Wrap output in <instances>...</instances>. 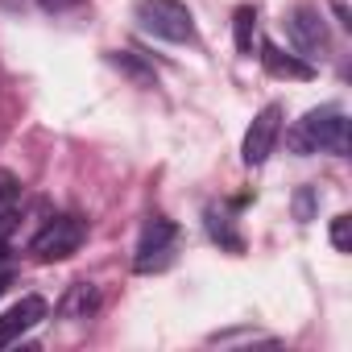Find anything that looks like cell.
<instances>
[{"instance_id": "cell-1", "label": "cell", "mask_w": 352, "mask_h": 352, "mask_svg": "<svg viewBox=\"0 0 352 352\" xmlns=\"http://www.w3.org/2000/svg\"><path fill=\"white\" fill-rule=\"evenodd\" d=\"M290 145L298 149V153H319V149H327V153H348V116L340 112V108H315V112H307L294 129H290Z\"/></svg>"}, {"instance_id": "cell-2", "label": "cell", "mask_w": 352, "mask_h": 352, "mask_svg": "<svg viewBox=\"0 0 352 352\" xmlns=\"http://www.w3.org/2000/svg\"><path fill=\"white\" fill-rule=\"evenodd\" d=\"M137 25L162 42H191L195 38V17L183 0H141Z\"/></svg>"}, {"instance_id": "cell-3", "label": "cell", "mask_w": 352, "mask_h": 352, "mask_svg": "<svg viewBox=\"0 0 352 352\" xmlns=\"http://www.w3.org/2000/svg\"><path fill=\"white\" fill-rule=\"evenodd\" d=\"M83 236H87V224H83V216H75V212H63V216L46 220V224L34 232V241H30V253H34L38 261H67V257H75V253H79Z\"/></svg>"}, {"instance_id": "cell-4", "label": "cell", "mask_w": 352, "mask_h": 352, "mask_svg": "<svg viewBox=\"0 0 352 352\" xmlns=\"http://www.w3.org/2000/svg\"><path fill=\"white\" fill-rule=\"evenodd\" d=\"M174 241H179V228L166 216H149L145 228H141V241H137V257H133V270L137 274H153L170 261L174 253Z\"/></svg>"}, {"instance_id": "cell-5", "label": "cell", "mask_w": 352, "mask_h": 352, "mask_svg": "<svg viewBox=\"0 0 352 352\" xmlns=\"http://www.w3.org/2000/svg\"><path fill=\"white\" fill-rule=\"evenodd\" d=\"M278 133H282V108H278V104H265V108L249 120L245 141H241V157H245L249 170H253V166H265V157H270L274 145H278Z\"/></svg>"}, {"instance_id": "cell-6", "label": "cell", "mask_w": 352, "mask_h": 352, "mask_svg": "<svg viewBox=\"0 0 352 352\" xmlns=\"http://www.w3.org/2000/svg\"><path fill=\"white\" fill-rule=\"evenodd\" d=\"M286 34H290V42H294L298 54H323V50H327V25H323V13L311 9V5L290 9V17H286Z\"/></svg>"}, {"instance_id": "cell-7", "label": "cell", "mask_w": 352, "mask_h": 352, "mask_svg": "<svg viewBox=\"0 0 352 352\" xmlns=\"http://www.w3.org/2000/svg\"><path fill=\"white\" fill-rule=\"evenodd\" d=\"M46 319V298L38 294H25L21 302H13L5 315H0V348H9L13 340H21L30 327H38Z\"/></svg>"}, {"instance_id": "cell-8", "label": "cell", "mask_w": 352, "mask_h": 352, "mask_svg": "<svg viewBox=\"0 0 352 352\" xmlns=\"http://www.w3.org/2000/svg\"><path fill=\"white\" fill-rule=\"evenodd\" d=\"M261 63H265V71H270L274 79H298V83L315 79V67H311L307 58L286 54V50H278V46H261Z\"/></svg>"}, {"instance_id": "cell-9", "label": "cell", "mask_w": 352, "mask_h": 352, "mask_svg": "<svg viewBox=\"0 0 352 352\" xmlns=\"http://www.w3.org/2000/svg\"><path fill=\"white\" fill-rule=\"evenodd\" d=\"M17 212H21V183L9 170H0V245H9V232L17 228Z\"/></svg>"}, {"instance_id": "cell-10", "label": "cell", "mask_w": 352, "mask_h": 352, "mask_svg": "<svg viewBox=\"0 0 352 352\" xmlns=\"http://www.w3.org/2000/svg\"><path fill=\"white\" fill-rule=\"evenodd\" d=\"M96 307H100V290H96L91 282H75V286L63 294V302H58L63 319H91Z\"/></svg>"}, {"instance_id": "cell-11", "label": "cell", "mask_w": 352, "mask_h": 352, "mask_svg": "<svg viewBox=\"0 0 352 352\" xmlns=\"http://www.w3.org/2000/svg\"><path fill=\"white\" fill-rule=\"evenodd\" d=\"M232 30H236V50L253 54V46H257V13H253V5H241L232 13Z\"/></svg>"}, {"instance_id": "cell-12", "label": "cell", "mask_w": 352, "mask_h": 352, "mask_svg": "<svg viewBox=\"0 0 352 352\" xmlns=\"http://www.w3.org/2000/svg\"><path fill=\"white\" fill-rule=\"evenodd\" d=\"M108 58H112V63H116L120 71H129V75H133L137 83H153V71H149V67H141V63H137L133 54H120V50H116V54H108Z\"/></svg>"}, {"instance_id": "cell-13", "label": "cell", "mask_w": 352, "mask_h": 352, "mask_svg": "<svg viewBox=\"0 0 352 352\" xmlns=\"http://www.w3.org/2000/svg\"><path fill=\"white\" fill-rule=\"evenodd\" d=\"M331 245H336L340 253H348V245H352V220H348V216H336V220H331Z\"/></svg>"}, {"instance_id": "cell-14", "label": "cell", "mask_w": 352, "mask_h": 352, "mask_svg": "<svg viewBox=\"0 0 352 352\" xmlns=\"http://www.w3.org/2000/svg\"><path fill=\"white\" fill-rule=\"evenodd\" d=\"M311 212H315V191L302 187V191L294 195V216H298V220H311Z\"/></svg>"}, {"instance_id": "cell-15", "label": "cell", "mask_w": 352, "mask_h": 352, "mask_svg": "<svg viewBox=\"0 0 352 352\" xmlns=\"http://www.w3.org/2000/svg\"><path fill=\"white\" fill-rule=\"evenodd\" d=\"M42 9H50V13H58V9H71V5H79V0H38Z\"/></svg>"}, {"instance_id": "cell-16", "label": "cell", "mask_w": 352, "mask_h": 352, "mask_svg": "<svg viewBox=\"0 0 352 352\" xmlns=\"http://www.w3.org/2000/svg\"><path fill=\"white\" fill-rule=\"evenodd\" d=\"M5 286H9V274H5V270H0V294H5Z\"/></svg>"}]
</instances>
